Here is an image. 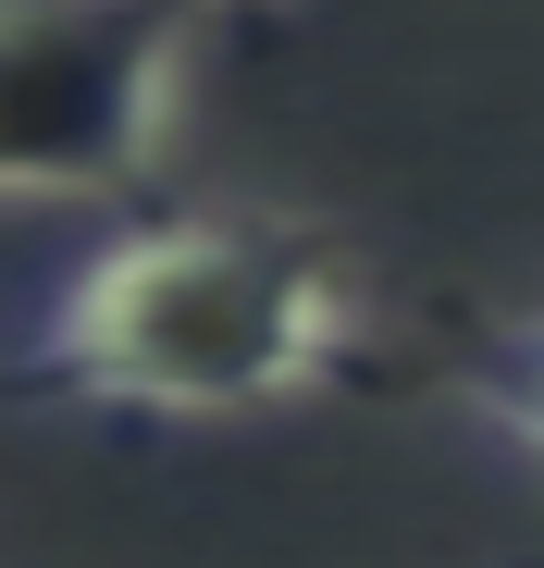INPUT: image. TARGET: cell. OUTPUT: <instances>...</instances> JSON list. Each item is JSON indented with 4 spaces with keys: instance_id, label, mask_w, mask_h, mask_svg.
I'll return each instance as SVG.
<instances>
[{
    "instance_id": "3957f363",
    "label": "cell",
    "mask_w": 544,
    "mask_h": 568,
    "mask_svg": "<svg viewBox=\"0 0 544 568\" xmlns=\"http://www.w3.org/2000/svg\"><path fill=\"white\" fill-rule=\"evenodd\" d=\"M459 396L544 469V322H507V334H483L471 346V371H459Z\"/></svg>"
},
{
    "instance_id": "6da1fadb",
    "label": "cell",
    "mask_w": 544,
    "mask_h": 568,
    "mask_svg": "<svg viewBox=\"0 0 544 568\" xmlns=\"http://www.w3.org/2000/svg\"><path fill=\"white\" fill-rule=\"evenodd\" d=\"M372 284L285 211H149L87 235L13 334V396L112 420H260L346 384Z\"/></svg>"
},
{
    "instance_id": "7a4b0ae2",
    "label": "cell",
    "mask_w": 544,
    "mask_h": 568,
    "mask_svg": "<svg viewBox=\"0 0 544 568\" xmlns=\"http://www.w3.org/2000/svg\"><path fill=\"white\" fill-rule=\"evenodd\" d=\"M199 26L173 0H0V211L161 173Z\"/></svg>"
},
{
    "instance_id": "277c9868",
    "label": "cell",
    "mask_w": 544,
    "mask_h": 568,
    "mask_svg": "<svg viewBox=\"0 0 544 568\" xmlns=\"http://www.w3.org/2000/svg\"><path fill=\"white\" fill-rule=\"evenodd\" d=\"M173 13H187V26H199V13H260V0H173Z\"/></svg>"
}]
</instances>
